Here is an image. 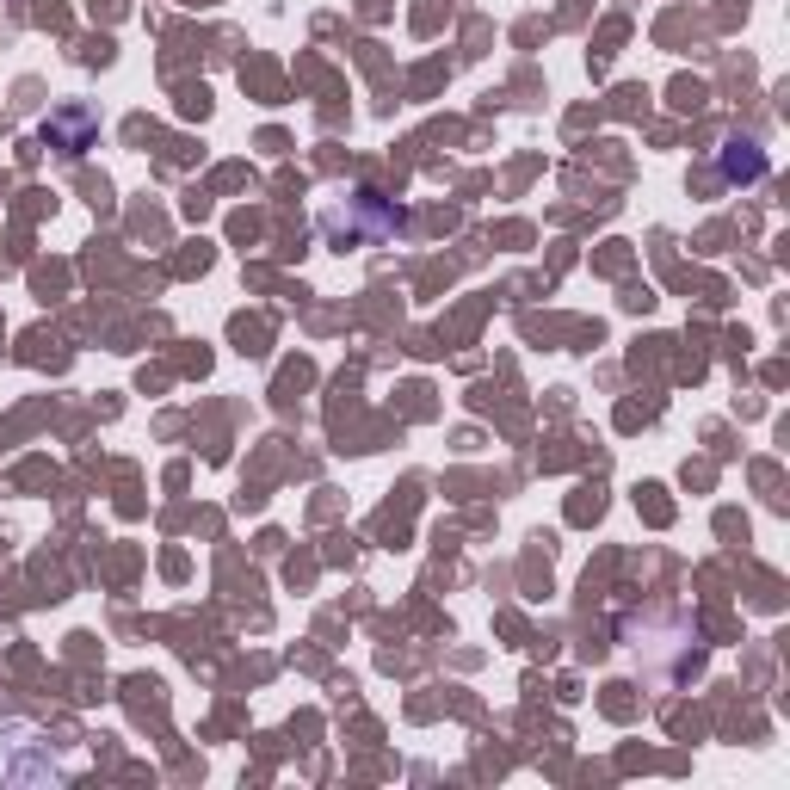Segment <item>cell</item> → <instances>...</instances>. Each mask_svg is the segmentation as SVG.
Masks as SVG:
<instances>
[{"label": "cell", "mask_w": 790, "mask_h": 790, "mask_svg": "<svg viewBox=\"0 0 790 790\" xmlns=\"http://www.w3.org/2000/svg\"><path fill=\"white\" fill-rule=\"evenodd\" d=\"M735 149H741V155H729V161H723V167H729L735 179H741V173L753 179V173H760V167H766V161H760V149H753V142H735Z\"/></svg>", "instance_id": "cell-1"}]
</instances>
